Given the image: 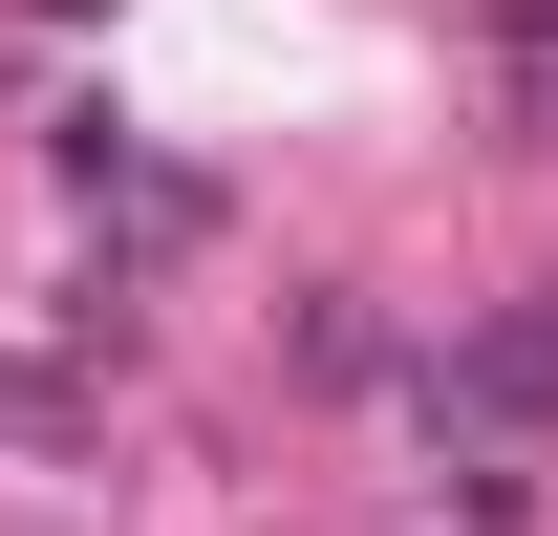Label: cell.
Wrapping results in <instances>:
<instances>
[{
	"label": "cell",
	"mask_w": 558,
	"mask_h": 536,
	"mask_svg": "<svg viewBox=\"0 0 558 536\" xmlns=\"http://www.w3.org/2000/svg\"><path fill=\"white\" fill-rule=\"evenodd\" d=\"M451 387H473V407H558V279H537L494 343H451Z\"/></svg>",
	"instance_id": "6da1fadb"
}]
</instances>
